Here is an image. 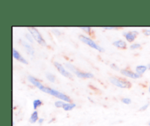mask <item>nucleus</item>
Returning <instances> with one entry per match:
<instances>
[{
  "label": "nucleus",
  "instance_id": "26",
  "mask_svg": "<svg viewBox=\"0 0 150 126\" xmlns=\"http://www.w3.org/2000/svg\"><path fill=\"white\" fill-rule=\"evenodd\" d=\"M43 122H44L43 118H40V119H39V120H38V122H39V124H42Z\"/></svg>",
  "mask_w": 150,
  "mask_h": 126
},
{
  "label": "nucleus",
  "instance_id": "23",
  "mask_svg": "<svg viewBox=\"0 0 150 126\" xmlns=\"http://www.w3.org/2000/svg\"><path fill=\"white\" fill-rule=\"evenodd\" d=\"M26 38H27V39L29 40H30L31 42H33V40H32V36H31V35H29V34H26Z\"/></svg>",
  "mask_w": 150,
  "mask_h": 126
},
{
  "label": "nucleus",
  "instance_id": "15",
  "mask_svg": "<svg viewBox=\"0 0 150 126\" xmlns=\"http://www.w3.org/2000/svg\"><path fill=\"white\" fill-rule=\"evenodd\" d=\"M23 45H24V46L26 47V50H27L28 52H29L30 54H32V55H33L34 53H35V51H34V49H33V48H32V47L31 46V45H29V43H27V42H24V41H23Z\"/></svg>",
  "mask_w": 150,
  "mask_h": 126
},
{
  "label": "nucleus",
  "instance_id": "24",
  "mask_svg": "<svg viewBox=\"0 0 150 126\" xmlns=\"http://www.w3.org/2000/svg\"><path fill=\"white\" fill-rule=\"evenodd\" d=\"M111 68L114 69V70H119V67H117V65H116V64H111Z\"/></svg>",
  "mask_w": 150,
  "mask_h": 126
},
{
  "label": "nucleus",
  "instance_id": "28",
  "mask_svg": "<svg viewBox=\"0 0 150 126\" xmlns=\"http://www.w3.org/2000/svg\"><path fill=\"white\" fill-rule=\"evenodd\" d=\"M149 126H150V121L149 122Z\"/></svg>",
  "mask_w": 150,
  "mask_h": 126
},
{
  "label": "nucleus",
  "instance_id": "22",
  "mask_svg": "<svg viewBox=\"0 0 150 126\" xmlns=\"http://www.w3.org/2000/svg\"><path fill=\"white\" fill-rule=\"evenodd\" d=\"M148 106H149V103L146 104V105H144V106H142L139 110H140V111H145V110L148 108Z\"/></svg>",
  "mask_w": 150,
  "mask_h": 126
},
{
  "label": "nucleus",
  "instance_id": "25",
  "mask_svg": "<svg viewBox=\"0 0 150 126\" xmlns=\"http://www.w3.org/2000/svg\"><path fill=\"white\" fill-rule=\"evenodd\" d=\"M104 29H118L117 27H114V26H111V27H103Z\"/></svg>",
  "mask_w": 150,
  "mask_h": 126
},
{
  "label": "nucleus",
  "instance_id": "16",
  "mask_svg": "<svg viewBox=\"0 0 150 126\" xmlns=\"http://www.w3.org/2000/svg\"><path fill=\"white\" fill-rule=\"evenodd\" d=\"M42 102L40 101V100H35L33 102V108L34 109H36L38 107H39L40 105H42Z\"/></svg>",
  "mask_w": 150,
  "mask_h": 126
},
{
  "label": "nucleus",
  "instance_id": "5",
  "mask_svg": "<svg viewBox=\"0 0 150 126\" xmlns=\"http://www.w3.org/2000/svg\"><path fill=\"white\" fill-rule=\"evenodd\" d=\"M54 66H55V67L58 69V70L59 71V73H61L62 76H64V77L68 78V79H73V75H72L70 73H69L68 71H67L66 70H64V68L63 67V66L60 63L57 62H54Z\"/></svg>",
  "mask_w": 150,
  "mask_h": 126
},
{
  "label": "nucleus",
  "instance_id": "6",
  "mask_svg": "<svg viewBox=\"0 0 150 126\" xmlns=\"http://www.w3.org/2000/svg\"><path fill=\"white\" fill-rule=\"evenodd\" d=\"M121 73L124 75V76L132 78V79H139V78L142 77V75L139 74V73H134V72L129 70V69H124V70H122Z\"/></svg>",
  "mask_w": 150,
  "mask_h": 126
},
{
  "label": "nucleus",
  "instance_id": "12",
  "mask_svg": "<svg viewBox=\"0 0 150 126\" xmlns=\"http://www.w3.org/2000/svg\"><path fill=\"white\" fill-rule=\"evenodd\" d=\"M147 68L148 67L145 65H139L136 67V71H137V73L142 75L144 73H145Z\"/></svg>",
  "mask_w": 150,
  "mask_h": 126
},
{
  "label": "nucleus",
  "instance_id": "13",
  "mask_svg": "<svg viewBox=\"0 0 150 126\" xmlns=\"http://www.w3.org/2000/svg\"><path fill=\"white\" fill-rule=\"evenodd\" d=\"M75 107H76V104L73 103H65V104H64L63 108H64L65 111H71V110L73 109Z\"/></svg>",
  "mask_w": 150,
  "mask_h": 126
},
{
  "label": "nucleus",
  "instance_id": "11",
  "mask_svg": "<svg viewBox=\"0 0 150 126\" xmlns=\"http://www.w3.org/2000/svg\"><path fill=\"white\" fill-rule=\"evenodd\" d=\"M39 120V117H38V112L37 111H35L32 114H31V117L29 118V122L31 123H35L37 122H38Z\"/></svg>",
  "mask_w": 150,
  "mask_h": 126
},
{
  "label": "nucleus",
  "instance_id": "29",
  "mask_svg": "<svg viewBox=\"0 0 150 126\" xmlns=\"http://www.w3.org/2000/svg\"><path fill=\"white\" fill-rule=\"evenodd\" d=\"M149 92H150V86H149Z\"/></svg>",
  "mask_w": 150,
  "mask_h": 126
},
{
  "label": "nucleus",
  "instance_id": "10",
  "mask_svg": "<svg viewBox=\"0 0 150 126\" xmlns=\"http://www.w3.org/2000/svg\"><path fill=\"white\" fill-rule=\"evenodd\" d=\"M113 45L117 47V48H120V49H126L127 48V43L125 41L122 40L115 41V42H114Z\"/></svg>",
  "mask_w": 150,
  "mask_h": 126
},
{
  "label": "nucleus",
  "instance_id": "2",
  "mask_svg": "<svg viewBox=\"0 0 150 126\" xmlns=\"http://www.w3.org/2000/svg\"><path fill=\"white\" fill-rule=\"evenodd\" d=\"M110 81L111 82V84L120 88H130L132 86L130 81H127L125 79H122V78L111 77Z\"/></svg>",
  "mask_w": 150,
  "mask_h": 126
},
{
  "label": "nucleus",
  "instance_id": "21",
  "mask_svg": "<svg viewBox=\"0 0 150 126\" xmlns=\"http://www.w3.org/2000/svg\"><path fill=\"white\" fill-rule=\"evenodd\" d=\"M143 32L146 36H150V29H144Z\"/></svg>",
  "mask_w": 150,
  "mask_h": 126
},
{
  "label": "nucleus",
  "instance_id": "4",
  "mask_svg": "<svg viewBox=\"0 0 150 126\" xmlns=\"http://www.w3.org/2000/svg\"><path fill=\"white\" fill-rule=\"evenodd\" d=\"M79 39H80L82 42H84L85 44L89 45V46L92 47V48H95V49H97L98 51H104L103 48H101L100 46H99V45H98L97 43H95V42H94L92 39H91V38H87V37H86V36H83V35H81V36H79Z\"/></svg>",
  "mask_w": 150,
  "mask_h": 126
},
{
  "label": "nucleus",
  "instance_id": "9",
  "mask_svg": "<svg viewBox=\"0 0 150 126\" xmlns=\"http://www.w3.org/2000/svg\"><path fill=\"white\" fill-rule=\"evenodd\" d=\"M13 57H14L16 59L18 60V61H20L21 62L23 63V64H28V62L26 61L24 58H23V57L20 55V54L18 53V51H16V49H13Z\"/></svg>",
  "mask_w": 150,
  "mask_h": 126
},
{
  "label": "nucleus",
  "instance_id": "17",
  "mask_svg": "<svg viewBox=\"0 0 150 126\" xmlns=\"http://www.w3.org/2000/svg\"><path fill=\"white\" fill-rule=\"evenodd\" d=\"M46 76H47V79L51 82H54L56 80V77L54 76L53 74H51V73H46Z\"/></svg>",
  "mask_w": 150,
  "mask_h": 126
},
{
  "label": "nucleus",
  "instance_id": "3",
  "mask_svg": "<svg viewBox=\"0 0 150 126\" xmlns=\"http://www.w3.org/2000/svg\"><path fill=\"white\" fill-rule=\"evenodd\" d=\"M29 29V32L31 33V35H32L34 39L37 41L39 44L42 45H46V43H45V40L42 38V37L41 36V35L40 34V32H38V29L36 28H34V27H29L28 28Z\"/></svg>",
  "mask_w": 150,
  "mask_h": 126
},
{
  "label": "nucleus",
  "instance_id": "7",
  "mask_svg": "<svg viewBox=\"0 0 150 126\" xmlns=\"http://www.w3.org/2000/svg\"><path fill=\"white\" fill-rule=\"evenodd\" d=\"M138 35H139V32H136V31H133V32H128L124 33V35L125 36L126 39L129 42H133Z\"/></svg>",
  "mask_w": 150,
  "mask_h": 126
},
{
  "label": "nucleus",
  "instance_id": "8",
  "mask_svg": "<svg viewBox=\"0 0 150 126\" xmlns=\"http://www.w3.org/2000/svg\"><path fill=\"white\" fill-rule=\"evenodd\" d=\"M76 74L77 75L78 77L83 78V79H92L94 78V75L89 73H84V72L80 71V70H77L76 72Z\"/></svg>",
  "mask_w": 150,
  "mask_h": 126
},
{
  "label": "nucleus",
  "instance_id": "20",
  "mask_svg": "<svg viewBox=\"0 0 150 126\" xmlns=\"http://www.w3.org/2000/svg\"><path fill=\"white\" fill-rule=\"evenodd\" d=\"M122 101L125 104H130L131 103V100L130 98H124L122 99Z\"/></svg>",
  "mask_w": 150,
  "mask_h": 126
},
{
  "label": "nucleus",
  "instance_id": "27",
  "mask_svg": "<svg viewBox=\"0 0 150 126\" xmlns=\"http://www.w3.org/2000/svg\"><path fill=\"white\" fill-rule=\"evenodd\" d=\"M148 68H149V70H150V64H149V66H148Z\"/></svg>",
  "mask_w": 150,
  "mask_h": 126
},
{
  "label": "nucleus",
  "instance_id": "19",
  "mask_svg": "<svg viewBox=\"0 0 150 126\" xmlns=\"http://www.w3.org/2000/svg\"><path fill=\"white\" fill-rule=\"evenodd\" d=\"M142 48V45L139 43H136V44H133L132 45H130V49L131 50H134V49H138V48Z\"/></svg>",
  "mask_w": 150,
  "mask_h": 126
},
{
  "label": "nucleus",
  "instance_id": "1",
  "mask_svg": "<svg viewBox=\"0 0 150 126\" xmlns=\"http://www.w3.org/2000/svg\"><path fill=\"white\" fill-rule=\"evenodd\" d=\"M39 89H40L41 91H42V92H46V93H48V94H51V95H54V96L57 97V98H59V99L63 100V101H67V102H70V101H71L70 98H69L68 96H67L66 95H64V94L62 93V92H59V91L57 90H55V89H53L49 87L44 86L42 84L40 86Z\"/></svg>",
  "mask_w": 150,
  "mask_h": 126
},
{
  "label": "nucleus",
  "instance_id": "18",
  "mask_svg": "<svg viewBox=\"0 0 150 126\" xmlns=\"http://www.w3.org/2000/svg\"><path fill=\"white\" fill-rule=\"evenodd\" d=\"M64 102H62V101H57V102H55V106L56 107H57V108H61V107H64Z\"/></svg>",
  "mask_w": 150,
  "mask_h": 126
},
{
  "label": "nucleus",
  "instance_id": "14",
  "mask_svg": "<svg viewBox=\"0 0 150 126\" xmlns=\"http://www.w3.org/2000/svg\"><path fill=\"white\" fill-rule=\"evenodd\" d=\"M81 29H83L84 32H86V33L89 34V35H90V36H92V38H93V37L95 38V32H94V31L92 30L90 27H83H83H81Z\"/></svg>",
  "mask_w": 150,
  "mask_h": 126
}]
</instances>
